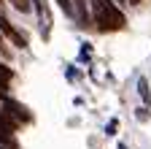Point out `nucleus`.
<instances>
[{
    "instance_id": "obj_6",
    "label": "nucleus",
    "mask_w": 151,
    "mask_h": 149,
    "mask_svg": "<svg viewBox=\"0 0 151 149\" xmlns=\"http://www.w3.org/2000/svg\"><path fill=\"white\" fill-rule=\"evenodd\" d=\"M138 119H140V122L148 119V111H146V108H138Z\"/></svg>"
},
{
    "instance_id": "obj_3",
    "label": "nucleus",
    "mask_w": 151,
    "mask_h": 149,
    "mask_svg": "<svg viewBox=\"0 0 151 149\" xmlns=\"http://www.w3.org/2000/svg\"><path fill=\"white\" fill-rule=\"evenodd\" d=\"M0 30L6 33V35H8V38H11V41H14L16 46H27V38H24V35H19V33H16L14 27H11V22L6 19L3 14H0Z\"/></svg>"
},
{
    "instance_id": "obj_9",
    "label": "nucleus",
    "mask_w": 151,
    "mask_h": 149,
    "mask_svg": "<svg viewBox=\"0 0 151 149\" xmlns=\"http://www.w3.org/2000/svg\"><path fill=\"white\" fill-rule=\"evenodd\" d=\"M11 3H14V0H11Z\"/></svg>"
},
{
    "instance_id": "obj_10",
    "label": "nucleus",
    "mask_w": 151,
    "mask_h": 149,
    "mask_svg": "<svg viewBox=\"0 0 151 149\" xmlns=\"http://www.w3.org/2000/svg\"><path fill=\"white\" fill-rule=\"evenodd\" d=\"M0 46H3V44H0Z\"/></svg>"
},
{
    "instance_id": "obj_7",
    "label": "nucleus",
    "mask_w": 151,
    "mask_h": 149,
    "mask_svg": "<svg viewBox=\"0 0 151 149\" xmlns=\"http://www.w3.org/2000/svg\"><path fill=\"white\" fill-rule=\"evenodd\" d=\"M89 54H92V49H89V46H84V49H81V60H89Z\"/></svg>"
},
{
    "instance_id": "obj_8",
    "label": "nucleus",
    "mask_w": 151,
    "mask_h": 149,
    "mask_svg": "<svg viewBox=\"0 0 151 149\" xmlns=\"http://www.w3.org/2000/svg\"><path fill=\"white\" fill-rule=\"evenodd\" d=\"M129 3H140V0H129Z\"/></svg>"
},
{
    "instance_id": "obj_4",
    "label": "nucleus",
    "mask_w": 151,
    "mask_h": 149,
    "mask_svg": "<svg viewBox=\"0 0 151 149\" xmlns=\"http://www.w3.org/2000/svg\"><path fill=\"white\" fill-rule=\"evenodd\" d=\"M138 92H140V98H143V103H146V108H148V106H151V92H148V81H146V79L138 81Z\"/></svg>"
},
{
    "instance_id": "obj_5",
    "label": "nucleus",
    "mask_w": 151,
    "mask_h": 149,
    "mask_svg": "<svg viewBox=\"0 0 151 149\" xmlns=\"http://www.w3.org/2000/svg\"><path fill=\"white\" fill-rule=\"evenodd\" d=\"M116 130H119V119H111V122H108V136H113Z\"/></svg>"
},
{
    "instance_id": "obj_2",
    "label": "nucleus",
    "mask_w": 151,
    "mask_h": 149,
    "mask_svg": "<svg viewBox=\"0 0 151 149\" xmlns=\"http://www.w3.org/2000/svg\"><path fill=\"white\" fill-rule=\"evenodd\" d=\"M3 108H6V114H8L11 119H16V122H30V119H32V117H30V111H27L24 106H19L16 100H6Z\"/></svg>"
},
{
    "instance_id": "obj_1",
    "label": "nucleus",
    "mask_w": 151,
    "mask_h": 149,
    "mask_svg": "<svg viewBox=\"0 0 151 149\" xmlns=\"http://www.w3.org/2000/svg\"><path fill=\"white\" fill-rule=\"evenodd\" d=\"M92 16L103 33H116L124 27V14L113 6V0H92Z\"/></svg>"
}]
</instances>
